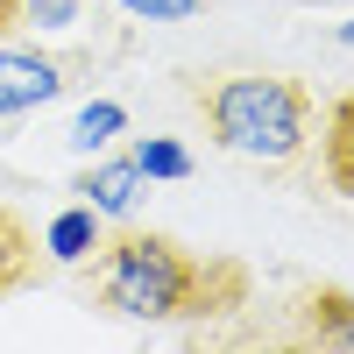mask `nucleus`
I'll list each match as a JSON object with an SVG mask.
<instances>
[{
	"label": "nucleus",
	"instance_id": "1",
	"mask_svg": "<svg viewBox=\"0 0 354 354\" xmlns=\"http://www.w3.org/2000/svg\"><path fill=\"white\" fill-rule=\"evenodd\" d=\"M93 305L135 326H198L234 305H248V270L241 262L192 255L170 234H113L93 248Z\"/></svg>",
	"mask_w": 354,
	"mask_h": 354
},
{
	"label": "nucleus",
	"instance_id": "2",
	"mask_svg": "<svg viewBox=\"0 0 354 354\" xmlns=\"http://www.w3.org/2000/svg\"><path fill=\"white\" fill-rule=\"evenodd\" d=\"M205 113V135L220 142L227 156H248V163H298L312 149V128H319V106L298 78H277V71H227L198 93Z\"/></svg>",
	"mask_w": 354,
	"mask_h": 354
},
{
	"label": "nucleus",
	"instance_id": "3",
	"mask_svg": "<svg viewBox=\"0 0 354 354\" xmlns=\"http://www.w3.org/2000/svg\"><path fill=\"white\" fill-rule=\"evenodd\" d=\"M64 93H71V71L57 64V57L0 43V121L36 113V106H50V100H64Z\"/></svg>",
	"mask_w": 354,
	"mask_h": 354
},
{
	"label": "nucleus",
	"instance_id": "4",
	"mask_svg": "<svg viewBox=\"0 0 354 354\" xmlns=\"http://www.w3.org/2000/svg\"><path fill=\"white\" fill-rule=\"evenodd\" d=\"M142 192H149V177L135 170V156H85V177H78V198L93 205L100 220H135Z\"/></svg>",
	"mask_w": 354,
	"mask_h": 354
},
{
	"label": "nucleus",
	"instance_id": "5",
	"mask_svg": "<svg viewBox=\"0 0 354 354\" xmlns=\"http://www.w3.org/2000/svg\"><path fill=\"white\" fill-rule=\"evenodd\" d=\"M298 340L312 347H354V290L340 283H319L298 298Z\"/></svg>",
	"mask_w": 354,
	"mask_h": 354
},
{
	"label": "nucleus",
	"instance_id": "6",
	"mask_svg": "<svg viewBox=\"0 0 354 354\" xmlns=\"http://www.w3.org/2000/svg\"><path fill=\"white\" fill-rule=\"evenodd\" d=\"M106 241V220L93 213V205H64V213H50V227H43V255L50 262H64V270H78V262H93V248Z\"/></svg>",
	"mask_w": 354,
	"mask_h": 354
},
{
	"label": "nucleus",
	"instance_id": "7",
	"mask_svg": "<svg viewBox=\"0 0 354 354\" xmlns=\"http://www.w3.org/2000/svg\"><path fill=\"white\" fill-rule=\"evenodd\" d=\"M319 163H326V185L340 198H354V93H340L326 106V142H319Z\"/></svg>",
	"mask_w": 354,
	"mask_h": 354
},
{
	"label": "nucleus",
	"instance_id": "8",
	"mask_svg": "<svg viewBox=\"0 0 354 354\" xmlns=\"http://www.w3.org/2000/svg\"><path fill=\"white\" fill-rule=\"evenodd\" d=\"M128 135V106L121 100H85L78 113H71V156H100V149H113V142Z\"/></svg>",
	"mask_w": 354,
	"mask_h": 354
},
{
	"label": "nucleus",
	"instance_id": "9",
	"mask_svg": "<svg viewBox=\"0 0 354 354\" xmlns=\"http://www.w3.org/2000/svg\"><path fill=\"white\" fill-rule=\"evenodd\" d=\"M128 156H135V170L149 177V185H185V177H192V149L170 142V135H135Z\"/></svg>",
	"mask_w": 354,
	"mask_h": 354
},
{
	"label": "nucleus",
	"instance_id": "10",
	"mask_svg": "<svg viewBox=\"0 0 354 354\" xmlns=\"http://www.w3.org/2000/svg\"><path fill=\"white\" fill-rule=\"evenodd\" d=\"M28 255H36V248H28V234L0 213V290H15V283L28 277Z\"/></svg>",
	"mask_w": 354,
	"mask_h": 354
},
{
	"label": "nucleus",
	"instance_id": "11",
	"mask_svg": "<svg viewBox=\"0 0 354 354\" xmlns=\"http://www.w3.org/2000/svg\"><path fill=\"white\" fill-rule=\"evenodd\" d=\"M121 15H135V21H192L205 0H113Z\"/></svg>",
	"mask_w": 354,
	"mask_h": 354
},
{
	"label": "nucleus",
	"instance_id": "12",
	"mask_svg": "<svg viewBox=\"0 0 354 354\" xmlns=\"http://www.w3.org/2000/svg\"><path fill=\"white\" fill-rule=\"evenodd\" d=\"M21 21L57 36V28H71V21H78V0H21Z\"/></svg>",
	"mask_w": 354,
	"mask_h": 354
},
{
	"label": "nucleus",
	"instance_id": "13",
	"mask_svg": "<svg viewBox=\"0 0 354 354\" xmlns=\"http://www.w3.org/2000/svg\"><path fill=\"white\" fill-rule=\"evenodd\" d=\"M15 21H21V0H0V36H8Z\"/></svg>",
	"mask_w": 354,
	"mask_h": 354
},
{
	"label": "nucleus",
	"instance_id": "14",
	"mask_svg": "<svg viewBox=\"0 0 354 354\" xmlns=\"http://www.w3.org/2000/svg\"><path fill=\"white\" fill-rule=\"evenodd\" d=\"M340 43H347V50H354V21H340Z\"/></svg>",
	"mask_w": 354,
	"mask_h": 354
}]
</instances>
